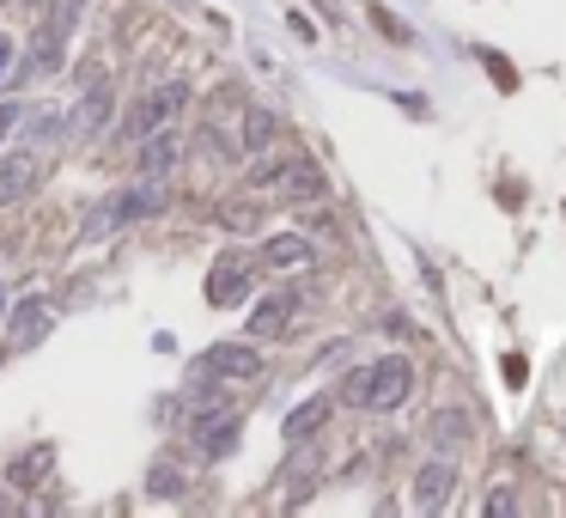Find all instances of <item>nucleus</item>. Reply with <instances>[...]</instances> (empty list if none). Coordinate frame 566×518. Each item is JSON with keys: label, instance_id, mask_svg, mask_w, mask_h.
<instances>
[{"label": "nucleus", "instance_id": "1", "mask_svg": "<svg viewBox=\"0 0 566 518\" xmlns=\"http://www.w3.org/2000/svg\"><path fill=\"white\" fill-rule=\"evenodd\" d=\"M409 390H414V366L402 354L354 366V373L342 378V403H354V409H402Z\"/></svg>", "mask_w": 566, "mask_h": 518}, {"label": "nucleus", "instance_id": "2", "mask_svg": "<svg viewBox=\"0 0 566 518\" xmlns=\"http://www.w3.org/2000/svg\"><path fill=\"white\" fill-rule=\"evenodd\" d=\"M158 208H165V189H158V184H134V189H116V196H110L104 208H98L92 220H86V244L110 239V232L134 227V220H153Z\"/></svg>", "mask_w": 566, "mask_h": 518}, {"label": "nucleus", "instance_id": "3", "mask_svg": "<svg viewBox=\"0 0 566 518\" xmlns=\"http://www.w3.org/2000/svg\"><path fill=\"white\" fill-rule=\"evenodd\" d=\"M244 299H251V263H244V256L237 251H225L220 263L208 268V306H244Z\"/></svg>", "mask_w": 566, "mask_h": 518}, {"label": "nucleus", "instance_id": "4", "mask_svg": "<svg viewBox=\"0 0 566 518\" xmlns=\"http://www.w3.org/2000/svg\"><path fill=\"white\" fill-rule=\"evenodd\" d=\"M49 330H55V311H49L43 293H25V299L13 306V318H7V342L13 348H37Z\"/></svg>", "mask_w": 566, "mask_h": 518}, {"label": "nucleus", "instance_id": "5", "mask_svg": "<svg viewBox=\"0 0 566 518\" xmlns=\"http://www.w3.org/2000/svg\"><path fill=\"white\" fill-rule=\"evenodd\" d=\"M292 311H299V293H292V287L268 293V299H256L251 318H244V335H251V342H275V335L292 323Z\"/></svg>", "mask_w": 566, "mask_h": 518}, {"label": "nucleus", "instance_id": "6", "mask_svg": "<svg viewBox=\"0 0 566 518\" xmlns=\"http://www.w3.org/2000/svg\"><path fill=\"white\" fill-rule=\"evenodd\" d=\"M37 177H43V159L31 153V146L7 153V159H0V208H13V201H25L31 189H37Z\"/></svg>", "mask_w": 566, "mask_h": 518}, {"label": "nucleus", "instance_id": "7", "mask_svg": "<svg viewBox=\"0 0 566 518\" xmlns=\"http://www.w3.org/2000/svg\"><path fill=\"white\" fill-rule=\"evenodd\" d=\"M256 373H263V354L251 342H220L201 360V378H256Z\"/></svg>", "mask_w": 566, "mask_h": 518}, {"label": "nucleus", "instance_id": "8", "mask_svg": "<svg viewBox=\"0 0 566 518\" xmlns=\"http://www.w3.org/2000/svg\"><path fill=\"white\" fill-rule=\"evenodd\" d=\"M184 104H189V86H184V80H171V86H158L153 98H141V110H134L129 134H134V141H141L146 129H165V122H171V117H177V110H184Z\"/></svg>", "mask_w": 566, "mask_h": 518}, {"label": "nucleus", "instance_id": "9", "mask_svg": "<svg viewBox=\"0 0 566 518\" xmlns=\"http://www.w3.org/2000/svg\"><path fill=\"white\" fill-rule=\"evenodd\" d=\"M184 165V134L165 122V129H146L141 134V172L146 177H165V172H177Z\"/></svg>", "mask_w": 566, "mask_h": 518}, {"label": "nucleus", "instance_id": "10", "mask_svg": "<svg viewBox=\"0 0 566 518\" xmlns=\"http://www.w3.org/2000/svg\"><path fill=\"white\" fill-rule=\"evenodd\" d=\"M189 433L201 439V452L208 458H225L237 445V415L232 409H196L189 415Z\"/></svg>", "mask_w": 566, "mask_h": 518}, {"label": "nucleus", "instance_id": "11", "mask_svg": "<svg viewBox=\"0 0 566 518\" xmlns=\"http://www.w3.org/2000/svg\"><path fill=\"white\" fill-rule=\"evenodd\" d=\"M275 184H280V196H287V201H323V196H330V177L317 172L311 159H287Z\"/></svg>", "mask_w": 566, "mask_h": 518}, {"label": "nucleus", "instance_id": "12", "mask_svg": "<svg viewBox=\"0 0 566 518\" xmlns=\"http://www.w3.org/2000/svg\"><path fill=\"white\" fill-rule=\"evenodd\" d=\"M451 488H457V464H451V458H433V464H421V476H414V506L433 513V506L451 500Z\"/></svg>", "mask_w": 566, "mask_h": 518}, {"label": "nucleus", "instance_id": "13", "mask_svg": "<svg viewBox=\"0 0 566 518\" xmlns=\"http://www.w3.org/2000/svg\"><path fill=\"white\" fill-rule=\"evenodd\" d=\"M263 263L280 268V275H292V268H311L317 263V244L304 239V232H275V239L263 244Z\"/></svg>", "mask_w": 566, "mask_h": 518}, {"label": "nucleus", "instance_id": "14", "mask_svg": "<svg viewBox=\"0 0 566 518\" xmlns=\"http://www.w3.org/2000/svg\"><path fill=\"white\" fill-rule=\"evenodd\" d=\"M330 415H335V403H330V397H311V403H299V409L280 421V433H287L292 445H311V439L330 427Z\"/></svg>", "mask_w": 566, "mask_h": 518}, {"label": "nucleus", "instance_id": "15", "mask_svg": "<svg viewBox=\"0 0 566 518\" xmlns=\"http://www.w3.org/2000/svg\"><path fill=\"white\" fill-rule=\"evenodd\" d=\"M110 110H116V98H110V86L98 80L92 92L79 98V110H74V134H92V129H104V122H110Z\"/></svg>", "mask_w": 566, "mask_h": 518}, {"label": "nucleus", "instance_id": "16", "mask_svg": "<svg viewBox=\"0 0 566 518\" xmlns=\"http://www.w3.org/2000/svg\"><path fill=\"white\" fill-rule=\"evenodd\" d=\"M49 470H55V445H31L25 458H13V464H7V482H13V488H31V482L49 476Z\"/></svg>", "mask_w": 566, "mask_h": 518}, {"label": "nucleus", "instance_id": "17", "mask_svg": "<svg viewBox=\"0 0 566 518\" xmlns=\"http://www.w3.org/2000/svg\"><path fill=\"white\" fill-rule=\"evenodd\" d=\"M268 141H275V117H268L263 104H251L244 122H237V146H244V153H263Z\"/></svg>", "mask_w": 566, "mask_h": 518}, {"label": "nucleus", "instance_id": "18", "mask_svg": "<svg viewBox=\"0 0 566 518\" xmlns=\"http://www.w3.org/2000/svg\"><path fill=\"white\" fill-rule=\"evenodd\" d=\"M31 62H37V67H49V74H55V67L67 62V55H62V31H49V25H43V31H37V43H31Z\"/></svg>", "mask_w": 566, "mask_h": 518}, {"label": "nucleus", "instance_id": "19", "mask_svg": "<svg viewBox=\"0 0 566 518\" xmlns=\"http://www.w3.org/2000/svg\"><path fill=\"white\" fill-rule=\"evenodd\" d=\"M146 494H158V500H177V494H184V476H177L171 464H153V470H146Z\"/></svg>", "mask_w": 566, "mask_h": 518}, {"label": "nucleus", "instance_id": "20", "mask_svg": "<svg viewBox=\"0 0 566 518\" xmlns=\"http://www.w3.org/2000/svg\"><path fill=\"white\" fill-rule=\"evenodd\" d=\"M463 433H469V421H463L457 409L433 415V439H439V445H463Z\"/></svg>", "mask_w": 566, "mask_h": 518}, {"label": "nucleus", "instance_id": "21", "mask_svg": "<svg viewBox=\"0 0 566 518\" xmlns=\"http://www.w3.org/2000/svg\"><path fill=\"white\" fill-rule=\"evenodd\" d=\"M220 220H225V232H251V227H256V208H251V201H232Z\"/></svg>", "mask_w": 566, "mask_h": 518}, {"label": "nucleus", "instance_id": "22", "mask_svg": "<svg viewBox=\"0 0 566 518\" xmlns=\"http://www.w3.org/2000/svg\"><path fill=\"white\" fill-rule=\"evenodd\" d=\"M74 19H79V0H55L43 25H49V31H74Z\"/></svg>", "mask_w": 566, "mask_h": 518}, {"label": "nucleus", "instance_id": "23", "mask_svg": "<svg viewBox=\"0 0 566 518\" xmlns=\"http://www.w3.org/2000/svg\"><path fill=\"white\" fill-rule=\"evenodd\" d=\"M13 122H19V104H13V98H0V141L13 134Z\"/></svg>", "mask_w": 566, "mask_h": 518}, {"label": "nucleus", "instance_id": "24", "mask_svg": "<svg viewBox=\"0 0 566 518\" xmlns=\"http://www.w3.org/2000/svg\"><path fill=\"white\" fill-rule=\"evenodd\" d=\"M488 513H518V494H512V488H500V494L488 500Z\"/></svg>", "mask_w": 566, "mask_h": 518}, {"label": "nucleus", "instance_id": "25", "mask_svg": "<svg viewBox=\"0 0 566 518\" xmlns=\"http://www.w3.org/2000/svg\"><path fill=\"white\" fill-rule=\"evenodd\" d=\"M13 49H19V43L7 37V31H0V74H13Z\"/></svg>", "mask_w": 566, "mask_h": 518}, {"label": "nucleus", "instance_id": "26", "mask_svg": "<svg viewBox=\"0 0 566 518\" xmlns=\"http://www.w3.org/2000/svg\"><path fill=\"white\" fill-rule=\"evenodd\" d=\"M13 7H31V0H13Z\"/></svg>", "mask_w": 566, "mask_h": 518}, {"label": "nucleus", "instance_id": "27", "mask_svg": "<svg viewBox=\"0 0 566 518\" xmlns=\"http://www.w3.org/2000/svg\"><path fill=\"white\" fill-rule=\"evenodd\" d=\"M0 306H7V299H0Z\"/></svg>", "mask_w": 566, "mask_h": 518}]
</instances>
